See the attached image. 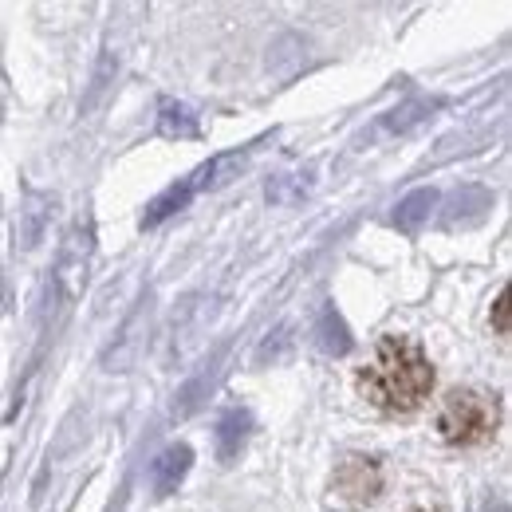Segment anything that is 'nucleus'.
Here are the masks:
<instances>
[{
	"label": "nucleus",
	"instance_id": "nucleus-7",
	"mask_svg": "<svg viewBox=\"0 0 512 512\" xmlns=\"http://www.w3.org/2000/svg\"><path fill=\"white\" fill-rule=\"evenodd\" d=\"M249 430H253V414H249V410L233 406V410L221 414V422H217V457H221L225 465L241 457V449L249 442Z\"/></svg>",
	"mask_w": 512,
	"mask_h": 512
},
{
	"label": "nucleus",
	"instance_id": "nucleus-4",
	"mask_svg": "<svg viewBox=\"0 0 512 512\" xmlns=\"http://www.w3.org/2000/svg\"><path fill=\"white\" fill-rule=\"evenodd\" d=\"M193 465V449L186 442H174V446H166L154 461H150V489L158 493V497H170V493H178V485L186 481V473H190Z\"/></svg>",
	"mask_w": 512,
	"mask_h": 512
},
{
	"label": "nucleus",
	"instance_id": "nucleus-9",
	"mask_svg": "<svg viewBox=\"0 0 512 512\" xmlns=\"http://www.w3.org/2000/svg\"><path fill=\"white\" fill-rule=\"evenodd\" d=\"M316 347H320L323 355H331V359L351 351V331H347L343 316L331 304H323L320 316H316Z\"/></svg>",
	"mask_w": 512,
	"mask_h": 512
},
{
	"label": "nucleus",
	"instance_id": "nucleus-10",
	"mask_svg": "<svg viewBox=\"0 0 512 512\" xmlns=\"http://www.w3.org/2000/svg\"><path fill=\"white\" fill-rule=\"evenodd\" d=\"M193 182L190 178H182V182H174L170 190H162L150 205H146V213H142V229H154V225H162L166 217H174L178 209H186L193 197Z\"/></svg>",
	"mask_w": 512,
	"mask_h": 512
},
{
	"label": "nucleus",
	"instance_id": "nucleus-6",
	"mask_svg": "<svg viewBox=\"0 0 512 512\" xmlns=\"http://www.w3.org/2000/svg\"><path fill=\"white\" fill-rule=\"evenodd\" d=\"M434 209H438V190H414L394 205L390 225H394L398 233L414 237V233H422V225L430 221V213H434Z\"/></svg>",
	"mask_w": 512,
	"mask_h": 512
},
{
	"label": "nucleus",
	"instance_id": "nucleus-14",
	"mask_svg": "<svg viewBox=\"0 0 512 512\" xmlns=\"http://www.w3.org/2000/svg\"><path fill=\"white\" fill-rule=\"evenodd\" d=\"M410 512H446L442 505H422V509H410Z\"/></svg>",
	"mask_w": 512,
	"mask_h": 512
},
{
	"label": "nucleus",
	"instance_id": "nucleus-8",
	"mask_svg": "<svg viewBox=\"0 0 512 512\" xmlns=\"http://www.w3.org/2000/svg\"><path fill=\"white\" fill-rule=\"evenodd\" d=\"M245 158L249 154H217L213 162H205L201 170H193L190 174V182H193V190L201 193V190H221V186H229L237 174H241V166H245Z\"/></svg>",
	"mask_w": 512,
	"mask_h": 512
},
{
	"label": "nucleus",
	"instance_id": "nucleus-2",
	"mask_svg": "<svg viewBox=\"0 0 512 512\" xmlns=\"http://www.w3.org/2000/svg\"><path fill=\"white\" fill-rule=\"evenodd\" d=\"M497 426H501V402L473 386L449 390L434 418V430L446 446H485L497 438Z\"/></svg>",
	"mask_w": 512,
	"mask_h": 512
},
{
	"label": "nucleus",
	"instance_id": "nucleus-11",
	"mask_svg": "<svg viewBox=\"0 0 512 512\" xmlns=\"http://www.w3.org/2000/svg\"><path fill=\"white\" fill-rule=\"evenodd\" d=\"M430 111H434V103H426V99H410V103H402V107L386 111L383 119L375 123V134H383V138L406 134V130H414L418 123H426V119H430Z\"/></svg>",
	"mask_w": 512,
	"mask_h": 512
},
{
	"label": "nucleus",
	"instance_id": "nucleus-1",
	"mask_svg": "<svg viewBox=\"0 0 512 512\" xmlns=\"http://www.w3.org/2000/svg\"><path fill=\"white\" fill-rule=\"evenodd\" d=\"M359 394L383 410V414H414L430 390H434V367L418 339L410 335H383L375 347V359L355 375Z\"/></svg>",
	"mask_w": 512,
	"mask_h": 512
},
{
	"label": "nucleus",
	"instance_id": "nucleus-12",
	"mask_svg": "<svg viewBox=\"0 0 512 512\" xmlns=\"http://www.w3.org/2000/svg\"><path fill=\"white\" fill-rule=\"evenodd\" d=\"M158 134H162V138H197V119H193V111L182 107V103H162Z\"/></svg>",
	"mask_w": 512,
	"mask_h": 512
},
{
	"label": "nucleus",
	"instance_id": "nucleus-3",
	"mask_svg": "<svg viewBox=\"0 0 512 512\" xmlns=\"http://www.w3.org/2000/svg\"><path fill=\"white\" fill-rule=\"evenodd\" d=\"M331 493L343 505H371L383 493V465L367 453H347L331 473Z\"/></svg>",
	"mask_w": 512,
	"mask_h": 512
},
{
	"label": "nucleus",
	"instance_id": "nucleus-5",
	"mask_svg": "<svg viewBox=\"0 0 512 512\" xmlns=\"http://www.w3.org/2000/svg\"><path fill=\"white\" fill-rule=\"evenodd\" d=\"M489 209H493V193L485 190V186H461V190H453V197L446 201L442 225H446V229H469V225H477Z\"/></svg>",
	"mask_w": 512,
	"mask_h": 512
},
{
	"label": "nucleus",
	"instance_id": "nucleus-13",
	"mask_svg": "<svg viewBox=\"0 0 512 512\" xmlns=\"http://www.w3.org/2000/svg\"><path fill=\"white\" fill-rule=\"evenodd\" d=\"M497 335H509V288L497 296Z\"/></svg>",
	"mask_w": 512,
	"mask_h": 512
}]
</instances>
